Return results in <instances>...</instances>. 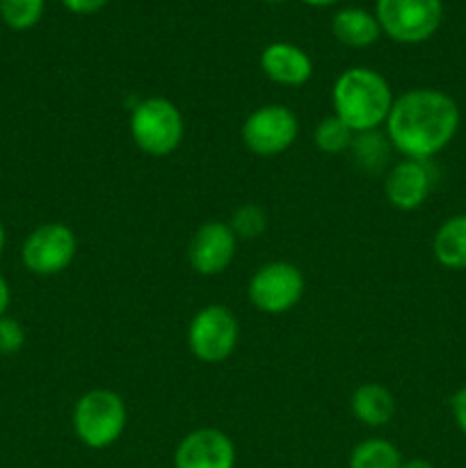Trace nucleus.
Here are the masks:
<instances>
[{
    "instance_id": "1",
    "label": "nucleus",
    "mask_w": 466,
    "mask_h": 468,
    "mask_svg": "<svg viewBox=\"0 0 466 468\" xmlns=\"http://www.w3.org/2000/svg\"><path fill=\"white\" fill-rule=\"evenodd\" d=\"M460 123V105L450 94L416 87L396 96L384 126L397 154L411 160H432L455 140Z\"/></svg>"
},
{
    "instance_id": "2",
    "label": "nucleus",
    "mask_w": 466,
    "mask_h": 468,
    "mask_svg": "<svg viewBox=\"0 0 466 468\" xmlns=\"http://www.w3.org/2000/svg\"><path fill=\"white\" fill-rule=\"evenodd\" d=\"M396 101L391 85L379 71L370 67H350L334 80L332 108L355 133L379 131L387 123Z\"/></svg>"
},
{
    "instance_id": "3",
    "label": "nucleus",
    "mask_w": 466,
    "mask_h": 468,
    "mask_svg": "<svg viewBox=\"0 0 466 468\" xmlns=\"http://www.w3.org/2000/svg\"><path fill=\"white\" fill-rule=\"evenodd\" d=\"M131 140L151 158L176 154L185 137V119L181 108L164 96H149L132 105L128 119Z\"/></svg>"
},
{
    "instance_id": "4",
    "label": "nucleus",
    "mask_w": 466,
    "mask_h": 468,
    "mask_svg": "<svg viewBox=\"0 0 466 468\" xmlns=\"http://www.w3.org/2000/svg\"><path fill=\"white\" fill-rule=\"evenodd\" d=\"M71 425L82 446L90 451H105L126 432V400L112 388H90L73 405Z\"/></svg>"
},
{
    "instance_id": "5",
    "label": "nucleus",
    "mask_w": 466,
    "mask_h": 468,
    "mask_svg": "<svg viewBox=\"0 0 466 468\" xmlns=\"http://www.w3.org/2000/svg\"><path fill=\"white\" fill-rule=\"evenodd\" d=\"M382 35L397 44H423L443 21V0H375Z\"/></svg>"
},
{
    "instance_id": "6",
    "label": "nucleus",
    "mask_w": 466,
    "mask_h": 468,
    "mask_svg": "<svg viewBox=\"0 0 466 468\" xmlns=\"http://www.w3.org/2000/svg\"><path fill=\"white\" fill-rule=\"evenodd\" d=\"M240 323L224 304H206L187 324V350L201 364H222L236 352Z\"/></svg>"
},
{
    "instance_id": "7",
    "label": "nucleus",
    "mask_w": 466,
    "mask_h": 468,
    "mask_svg": "<svg viewBox=\"0 0 466 468\" xmlns=\"http://www.w3.org/2000/svg\"><path fill=\"white\" fill-rule=\"evenodd\" d=\"M306 292L304 272L288 261L265 263L251 274L247 297L251 306L265 315L291 314Z\"/></svg>"
},
{
    "instance_id": "8",
    "label": "nucleus",
    "mask_w": 466,
    "mask_h": 468,
    "mask_svg": "<svg viewBox=\"0 0 466 468\" xmlns=\"http://www.w3.org/2000/svg\"><path fill=\"white\" fill-rule=\"evenodd\" d=\"M78 238L64 222H46L32 229L21 245V263L35 277H58L71 268Z\"/></svg>"
},
{
    "instance_id": "9",
    "label": "nucleus",
    "mask_w": 466,
    "mask_h": 468,
    "mask_svg": "<svg viewBox=\"0 0 466 468\" xmlns=\"http://www.w3.org/2000/svg\"><path fill=\"white\" fill-rule=\"evenodd\" d=\"M300 135V119L288 105L265 103L242 122L240 137L247 151L260 158H274L291 149Z\"/></svg>"
},
{
    "instance_id": "10",
    "label": "nucleus",
    "mask_w": 466,
    "mask_h": 468,
    "mask_svg": "<svg viewBox=\"0 0 466 468\" xmlns=\"http://www.w3.org/2000/svg\"><path fill=\"white\" fill-rule=\"evenodd\" d=\"M238 238L228 222H204L187 245V263L199 277H217L236 261Z\"/></svg>"
},
{
    "instance_id": "11",
    "label": "nucleus",
    "mask_w": 466,
    "mask_h": 468,
    "mask_svg": "<svg viewBox=\"0 0 466 468\" xmlns=\"http://www.w3.org/2000/svg\"><path fill=\"white\" fill-rule=\"evenodd\" d=\"M236 443L217 428H196L178 441L174 468H236Z\"/></svg>"
},
{
    "instance_id": "12",
    "label": "nucleus",
    "mask_w": 466,
    "mask_h": 468,
    "mask_svg": "<svg viewBox=\"0 0 466 468\" xmlns=\"http://www.w3.org/2000/svg\"><path fill=\"white\" fill-rule=\"evenodd\" d=\"M434 187V169L429 160L405 158L391 165L384 176V197L402 213L420 208Z\"/></svg>"
},
{
    "instance_id": "13",
    "label": "nucleus",
    "mask_w": 466,
    "mask_h": 468,
    "mask_svg": "<svg viewBox=\"0 0 466 468\" xmlns=\"http://www.w3.org/2000/svg\"><path fill=\"white\" fill-rule=\"evenodd\" d=\"M260 71L281 87H302L313 78V59L302 46L272 41L260 50Z\"/></svg>"
},
{
    "instance_id": "14",
    "label": "nucleus",
    "mask_w": 466,
    "mask_h": 468,
    "mask_svg": "<svg viewBox=\"0 0 466 468\" xmlns=\"http://www.w3.org/2000/svg\"><path fill=\"white\" fill-rule=\"evenodd\" d=\"M350 411L359 423L368 428H384L397 411L396 396L384 384L364 382L352 391Z\"/></svg>"
},
{
    "instance_id": "15",
    "label": "nucleus",
    "mask_w": 466,
    "mask_h": 468,
    "mask_svg": "<svg viewBox=\"0 0 466 468\" xmlns=\"http://www.w3.org/2000/svg\"><path fill=\"white\" fill-rule=\"evenodd\" d=\"M332 32L338 44L347 48H370L382 37L375 12L361 7H343L334 14Z\"/></svg>"
},
{
    "instance_id": "16",
    "label": "nucleus",
    "mask_w": 466,
    "mask_h": 468,
    "mask_svg": "<svg viewBox=\"0 0 466 468\" xmlns=\"http://www.w3.org/2000/svg\"><path fill=\"white\" fill-rule=\"evenodd\" d=\"M434 259L446 270H466V213L452 215L437 229L432 240Z\"/></svg>"
},
{
    "instance_id": "17",
    "label": "nucleus",
    "mask_w": 466,
    "mask_h": 468,
    "mask_svg": "<svg viewBox=\"0 0 466 468\" xmlns=\"http://www.w3.org/2000/svg\"><path fill=\"white\" fill-rule=\"evenodd\" d=\"M391 142H388L387 133L379 131H368V133H356L355 140H352L350 155L355 160L356 169L368 176L384 172L388 167V160H391Z\"/></svg>"
},
{
    "instance_id": "18",
    "label": "nucleus",
    "mask_w": 466,
    "mask_h": 468,
    "mask_svg": "<svg viewBox=\"0 0 466 468\" xmlns=\"http://www.w3.org/2000/svg\"><path fill=\"white\" fill-rule=\"evenodd\" d=\"M402 452L388 439H364L350 452V468H400Z\"/></svg>"
},
{
    "instance_id": "19",
    "label": "nucleus",
    "mask_w": 466,
    "mask_h": 468,
    "mask_svg": "<svg viewBox=\"0 0 466 468\" xmlns=\"http://www.w3.org/2000/svg\"><path fill=\"white\" fill-rule=\"evenodd\" d=\"M355 135L356 133L352 128H347L341 119L329 114V117L320 119L318 126H315L313 144L320 154L338 155L343 151H350Z\"/></svg>"
},
{
    "instance_id": "20",
    "label": "nucleus",
    "mask_w": 466,
    "mask_h": 468,
    "mask_svg": "<svg viewBox=\"0 0 466 468\" xmlns=\"http://www.w3.org/2000/svg\"><path fill=\"white\" fill-rule=\"evenodd\" d=\"M46 12V0H0V18L14 32L32 30Z\"/></svg>"
},
{
    "instance_id": "21",
    "label": "nucleus",
    "mask_w": 466,
    "mask_h": 468,
    "mask_svg": "<svg viewBox=\"0 0 466 468\" xmlns=\"http://www.w3.org/2000/svg\"><path fill=\"white\" fill-rule=\"evenodd\" d=\"M228 227L236 233L238 240H256V238L263 236L270 227L268 210L260 204H254V201H247V204L238 206L231 213V219H228Z\"/></svg>"
},
{
    "instance_id": "22",
    "label": "nucleus",
    "mask_w": 466,
    "mask_h": 468,
    "mask_svg": "<svg viewBox=\"0 0 466 468\" xmlns=\"http://www.w3.org/2000/svg\"><path fill=\"white\" fill-rule=\"evenodd\" d=\"M26 329L12 315H3L0 318V355L9 356L16 355L26 346Z\"/></svg>"
},
{
    "instance_id": "23",
    "label": "nucleus",
    "mask_w": 466,
    "mask_h": 468,
    "mask_svg": "<svg viewBox=\"0 0 466 468\" xmlns=\"http://www.w3.org/2000/svg\"><path fill=\"white\" fill-rule=\"evenodd\" d=\"M110 0H62L64 7L71 14L78 16H91V14H99L101 9L108 7Z\"/></svg>"
},
{
    "instance_id": "24",
    "label": "nucleus",
    "mask_w": 466,
    "mask_h": 468,
    "mask_svg": "<svg viewBox=\"0 0 466 468\" xmlns=\"http://www.w3.org/2000/svg\"><path fill=\"white\" fill-rule=\"evenodd\" d=\"M450 410H452V419H455V425L460 428V432L466 437V384L452 393Z\"/></svg>"
},
{
    "instance_id": "25",
    "label": "nucleus",
    "mask_w": 466,
    "mask_h": 468,
    "mask_svg": "<svg viewBox=\"0 0 466 468\" xmlns=\"http://www.w3.org/2000/svg\"><path fill=\"white\" fill-rule=\"evenodd\" d=\"M9 304H12V288H9L7 279L0 274V318H3V315H7Z\"/></svg>"
},
{
    "instance_id": "26",
    "label": "nucleus",
    "mask_w": 466,
    "mask_h": 468,
    "mask_svg": "<svg viewBox=\"0 0 466 468\" xmlns=\"http://www.w3.org/2000/svg\"><path fill=\"white\" fill-rule=\"evenodd\" d=\"M400 468H434V464H432V462H428V460H420V457H414V460L402 462Z\"/></svg>"
},
{
    "instance_id": "27",
    "label": "nucleus",
    "mask_w": 466,
    "mask_h": 468,
    "mask_svg": "<svg viewBox=\"0 0 466 468\" xmlns=\"http://www.w3.org/2000/svg\"><path fill=\"white\" fill-rule=\"evenodd\" d=\"M309 7H332V5H338L341 0H302Z\"/></svg>"
},
{
    "instance_id": "28",
    "label": "nucleus",
    "mask_w": 466,
    "mask_h": 468,
    "mask_svg": "<svg viewBox=\"0 0 466 468\" xmlns=\"http://www.w3.org/2000/svg\"><path fill=\"white\" fill-rule=\"evenodd\" d=\"M5 245H7V231H5V224L0 219V254L5 251Z\"/></svg>"
},
{
    "instance_id": "29",
    "label": "nucleus",
    "mask_w": 466,
    "mask_h": 468,
    "mask_svg": "<svg viewBox=\"0 0 466 468\" xmlns=\"http://www.w3.org/2000/svg\"><path fill=\"white\" fill-rule=\"evenodd\" d=\"M263 3H268V5H279V3H283V0H263Z\"/></svg>"
}]
</instances>
